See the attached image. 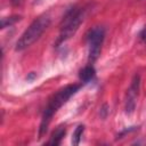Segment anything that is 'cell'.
Masks as SVG:
<instances>
[{
  "label": "cell",
  "instance_id": "52a82bcc",
  "mask_svg": "<svg viewBox=\"0 0 146 146\" xmlns=\"http://www.w3.org/2000/svg\"><path fill=\"white\" fill-rule=\"evenodd\" d=\"M95 74H96L95 67H94V66L90 64V65L84 66V67H83V68L80 71V73H79V78H80L81 82L87 83V82H89L90 80H92V79H94Z\"/></svg>",
  "mask_w": 146,
  "mask_h": 146
},
{
  "label": "cell",
  "instance_id": "8fae6325",
  "mask_svg": "<svg viewBox=\"0 0 146 146\" xmlns=\"http://www.w3.org/2000/svg\"><path fill=\"white\" fill-rule=\"evenodd\" d=\"M34 78H35V74H34L33 72H31V73L27 75V78H26V79H27V81H32Z\"/></svg>",
  "mask_w": 146,
  "mask_h": 146
},
{
  "label": "cell",
  "instance_id": "30bf717a",
  "mask_svg": "<svg viewBox=\"0 0 146 146\" xmlns=\"http://www.w3.org/2000/svg\"><path fill=\"white\" fill-rule=\"evenodd\" d=\"M139 39H140V41H141L143 43L146 44V25H145L144 29L140 31V33H139Z\"/></svg>",
  "mask_w": 146,
  "mask_h": 146
},
{
  "label": "cell",
  "instance_id": "7c38bea8",
  "mask_svg": "<svg viewBox=\"0 0 146 146\" xmlns=\"http://www.w3.org/2000/svg\"><path fill=\"white\" fill-rule=\"evenodd\" d=\"M11 1H18V0H11Z\"/></svg>",
  "mask_w": 146,
  "mask_h": 146
},
{
  "label": "cell",
  "instance_id": "ba28073f",
  "mask_svg": "<svg viewBox=\"0 0 146 146\" xmlns=\"http://www.w3.org/2000/svg\"><path fill=\"white\" fill-rule=\"evenodd\" d=\"M83 131H84V125L83 124H79L75 128V130H74V132L72 135V144L73 145H75V146L79 145V143L81 140V137L83 135Z\"/></svg>",
  "mask_w": 146,
  "mask_h": 146
},
{
  "label": "cell",
  "instance_id": "7a4b0ae2",
  "mask_svg": "<svg viewBox=\"0 0 146 146\" xmlns=\"http://www.w3.org/2000/svg\"><path fill=\"white\" fill-rule=\"evenodd\" d=\"M49 24H50V16L48 14H43V15L39 16L38 18H35L30 24V26L23 32L21 38L17 40L15 50L23 51L24 49H26L27 47L33 44L42 35V33L48 29Z\"/></svg>",
  "mask_w": 146,
  "mask_h": 146
},
{
  "label": "cell",
  "instance_id": "3957f363",
  "mask_svg": "<svg viewBox=\"0 0 146 146\" xmlns=\"http://www.w3.org/2000/svg\"><path fill=\"white\" fill-rule=\"evenodd\" d=\"M83 18H84V9L78 7H72L71 9H68L62 21L59 35L56 41V44L59 46L60 43L72 38L79 30L81 23L83 22Z\"/></svg>",
  "mask_w": 146,
  "mask_h": 146
},
{
  "label": "cell",
  "instance_id": "277c9868",
  "mask_svg": "<svg viewBox=\"0 0 146 146\" xmlns=\"http://www.w3.org/2000/svg\"><path fill=\"white\" fill-rule=\"evenodd\" d=\"M104 38H105V30L103 26H94L87 33L88 59L91 64L96 62L100 55Z\"/></svg>",
  "mask_w": 146,
  "mask_h": 146
},
{
  "label": "cell",
  "instance_id": "8992f818",
  "mask_svg": "<svg viewBox=\"0 0 146 146\" xmlns=\"http://www.w3.org/2000/svg\"><path fill=\"white\" fill-rule=\"evenodd\" d=\"M66 133V128L64 125H59L58 128H56V130L52 132L51 137H50V140L48 141V145H54V146H57L62 143L64 136Z\"/></svg>",
  "mask_w": 146,
  "mask_h": 146
},
{
  "label": "cell",
  "instance_id": "9c48e42d",
  "mask_svg": "<svg viewBox=\"0 0 146 146\" xmlns=\"http://www.w3.org/2000/svg\"><path fill=\"white\" fill-rule=\"evenodd\" d=\"M21 17L19 16H13V17H5L1 21V29H6L8 26H11L13 24H15L17 21H19Z\"/></svg>",
  "mask_w": 146,
  "mask_h": 146
},
{
  "label": "cell",
  "instance_id": "5b68a950",
  "mask_svg": "<svg viewBox=\"0 0 146 146\" xmlns=\"http://www.w3.org/2000/svg\"><path fill=\"white\" fill-rule=\"evenodd\" d=\"M139 87H140V76L138 74H135V76L131 80V83L127 90V96H125V105L124 110L127 114H131L137 104V98L139 95Z\"/></svg>",
  "mask_w": 146,
  "mask_h": 146
},
{
  "label": "cell",
  "instance_id": "6da1fadb",
  "mask_svg": "<svg viewBox=\"0 0 146 146\" xmlns=\"http://www.w3.org/2000/svg\"><path fill=\"white\" fill-rule=\"evenodd\" d=\"M81 88V84H67L64 88L59 89L48 102L43 114H42V119H41V123H40V128H39V138H42V136L47 132L48 127L51 122V119L54 116V114Z\"/></svg>",
  "mask_w": 146,
  "mask_h": 146
}]
</instances>
